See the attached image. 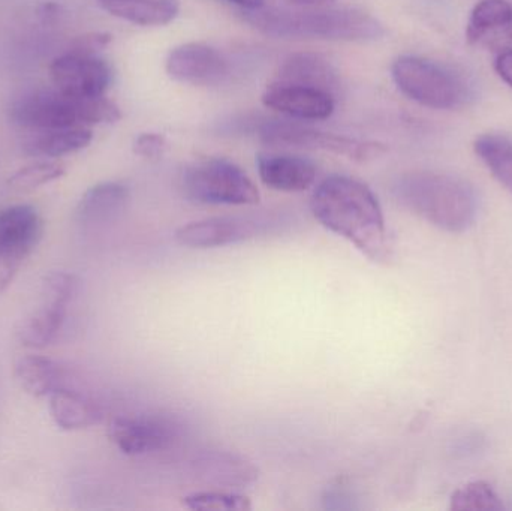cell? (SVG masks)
Instances as JSON below:
<instances>
[{
    "label": "cell",
    "instance_id": "obj_29",
    "mask_svg": "<svg viewBox=\"0 0 512 511\" xmlns=\"http://www.w3.org/2000/svg\"><path fill=\"white\" fill-rule=\"evenodd\" d=\"M167 149V140L164 135L156 134V132H146V134L138 135L134 141L135 155L146 159H159L164 155Z\"/></svg>",
    "mask_w": 512,
    "mask_h": 511
},
{
    "label": "cell",
    "instance_id": "obj_16",
    "mask_svg": "<svg viewBox=\"0 0 512 511\" xmlns=\"http://www.w3.org/2000/svg\"><path fill=\"white\" fill-rule=\"evenodd\" d=\"M469 44L505 50L512 42V2L481 0L472 9L466 24Z\"/></svg>",
    "mask_w": 512,
    "mask_h": 511
},
{
    "label": "cell",
    "instance_id": "obj_17",
    "mask_svg": "<svg viewBox=\"0 0 512 511\" xmlns=\"http://www.w3.org/2000/svg\"><path fill=\"white\" fill-rule=\"evenodd\" d=\"M259 179L280 192H303L315 183L318 168L304 156L261 153L256 158Z\"/></svg>",
    "mask_w": 512,
    "mask_h": 511
},
{
    "label": "cell",
    "instance_id": "obj_20",
    "mask_svg": "<svg viewBox=\"0 0 512 511\" xmlns=\"http://www.w3.org/2000/svg\"><path fill=\"white\" fill-rule=\"evenodd\" d=\"M50 414L63 431L92 428L104 419V408L93 396L63 387L50 396Z\"/></svg>",
    "mask_w": 512,
    "mask_h": 511
},
{
    "label": "cell",
    "instance_id": "obj_13",
    "mask_svg": "<svg viewBox=\"0 0 512 511\" xmlns=\"http://www.w3.org/2000/svg\"><path fill=\"white\" fill-rule=\"evenodd\" d=\"M168 75L180 83L213 86L228 75V60L221 51L203 42H188L168 54Z\"/></svg>",
    "mask_w": 512,
    "mask_h": 511
},
{
    "label": "cell",
    "instance_id": "obj_10",
    "mask_svg": "<svg viewBox=\"0 0 512 511\" xmlns=\"http://www.w3.org/2000/svg\"><path fill=\"white\" fill-rule=\"evenodd\" d=\"M279 224L271 215L218 216L183 225L174 239L186 248H222L265 236Z\"/></svg>",
    "mask_w": 512,
    "mask_h": 511
},
{
    "label": "cell",
    "instance_id": "obj_24",
    "mask_svg": "<svg viewBox=\"0 0 512 511\" xmlns=\"http://www.w3.org/2000/svg\"><path fill=\"white\" fill-rule=\"evenodd\" d=\"M474 149L487 170L512 195V138L502 134L480 135Z\"/></svg>",
    "mask_w": 512,
    "mask_h": 511
},
{
    "label": "cell",
    "instance_id": "obj_8",
    "mask_svg": "<svg viewBox=\"0 0 512 511\" xmlns=\"http://www.w3.org/2000/svg\"><path fill=\"white\" fill-rule=\"evenodd\" d=\"M259 137L265 144L283 147H304L336 153L352 161L366 162L384 155L385 146L375 141H361L345 135L322 132L301 123L271 120L259 126Z\"/></svg>",
    "mask_w": 512,
    "mask_h": 511
},
{
    "label": "cell",
    "instance_id": "obj_25",
    "mask_svg": "<svg viewBox=\"0 0 512 511\" xmlns=\"http://www.w3.org/2000/svg\"><path fill=\"white\" fill-rule=\"evenodd\" d=\"M450 509L493 511L504 509V504L489 483L477 480V482L466 483L451 495Z\"/></svg>",
    "mask_w": 512,
    "mask_h": 511
},
{
    "label": "cell",
    "instance_id": "obj_28",
    "mask_svg": "<svg viewBox=\"0 0 512 511\" xmlns=\"http://www.w3.org/2000/svg\"><path fill=\"white\" fill-rule=\"evenodd\" d=\"M110 33L92 32L78 36L69 45L68 53L81 54V56H98L111 42Z\"/></svg>",
    "mask_w": 512,
    "mask_h": 511
},
{
    "label": "cell",
    "instance_id": "obj_27",
    "mask_svg": "<svg viewBox=\"0 0 512 511\" xmlns=\"http://www.w3.org/2000/svg\"><path fill=\"white\" fill-rule=\"evenodd\" d=\"M63 174H65V168L57 162H35V164L27 165V167H23L17 173L12 174L9 177L8 185L9 188L18 192L33 191L39 186L60 179Z\"/></svg>",
    "mask_w": 512,
    "mask_h": 511
},
{
    "label": "cell",
    "instance_id": "obj_30",
    "mask_svg": "<svg viewBox=\"0 0 512 511\" xmlns=\"http://www.w3.org/2000/svg\"><path fill=\"white\" fill-rule=\"evenodd\" d=\"M495 69L499 77L512 87V48L499 51L495 60Z\"/></svg>",
    "mask_w": 512,
    "mask_h": 511
},
{
    "label": "cell",
    "instance_id": "obj_3",
    "mask_svg": "<svg viewBox=\"0 0 512 511\" xmlns=\"http://www.w3.org/2000/svg\"><path fill=\"white\" fill-rule=\"evenodd\" d=\"M246 21L264 35L285 39L367 42L381 39L385 33L384 26L373 15L355 8H261L249 11Z\"/></svg>",
    "mask_w": 512,
    "mask_h": 511
},
{
    "label": "cell",
    "instance_id": "obj_4",
    "mask_svg": "<svg viewBox=\"0 0 512 511\" xmlns=\"http://www.w3.org/2000/svg\"><path fill=\"white\" fill-rule=\"evenodd\" d=\"M11 117L29 131L72 128L114 123L122 117L120 108L105 96L74 98L59 90H39L18 99Z\"/></svg>",
    "mask_w": 512,
    "mask_h": 511
},
{
    "label": "cell",
    "instance_id": "obj_23",
    "mask_svg": "<svg viewBox=\"0 0 512 511\" xmlns=\"http://www.w3.org/2000/svg\"><path fill=\"white\" fill-rule=\"evenodd\" d=\"M108 14L137 26H165L179 14L177 0H98Z\"/></svg>",
    "mask_w": 512,
    "mask_h": 511
},
{
    "label": "cell",
    "instance_id": "obj_22",
    "mask_svg": "<svg viewBox=\"0 0 512 511\" xmlns=\"http://www.w3.org/2000/svg\"><path fill=\"white\" fill-rule=\"evenodd\" d=\"M92 138V129L89 126L44 129L32 131L23 141V149L27 155L38 158H60L86 149L92 143Z\"/></svg>",
    "mask_w": 512,
    "mask_h": 511
},
{
    "label": "cell",
    "instance_id": "obj_12",
    "mask_svg": "<svg viewBox=\"0 0 512 511\" xmlns=\"http://www.w3.org/2000/svg\"><path fill=\"white\" fill-rule=\"evenodd\" d=\"M50 77L54 87L74 98L104 96L113 78L110 65L99 56L68 53L53 60Z\"/></svg>",
    "mask_w": 512,
    "mask_h": 511
},
{
    "label": "cell",
    "instance_id": "obj_21",
    "mask_svg": "<svg viewBox=\"0 0 512 511\" xmlns=\"http://www.w3.org/2000/svg\"><path fill=\"white\" fill-rule=\"evenodd\" d=\"M15 378L21 389L33 398H50L69 387V374L56 360L44 356H23L15 363Z\"/></svg>",
    "mask_w": 512,
    "mask_h": 511
},
{
    "label": "cell",
    "instance_id": "obj_19",
    "mask_svg": "<svg viewBox=\"0 0 512 511\" xmlns=\"http://www.w3.org/2000/svg\"><path fill=\"white\" fill-rule=\"evenodd\" d=\"M274 81L313 87L333 96L340 89L339 71L330 60L315 53H295L286 57Z\"/></svg>",
    "mask_w": 512,
    "mask_h": 511
},
{
    "label": "cell",
    "instance_id": "obj_2",
    "mask_svg": "<svg viewBox=\"0 0 512 511\" xmlns=\"http://www.w3.org/2000/svg\"><path fill=\"white\" fill-rule=\"evenodd\" d=\"M391 191L409 212L448 233H463L477 219L474 186L451 174L409 171L394 180Z\"/></svg>",
    "mask_w": 512,
    "mask_h": 511
},
{
    "label": "cell",
    "instance_id": "obj_9",
    "mask_svg": "<svg viewBox=\"0 0 512 511\" xmlns=\"http://www.w3.org/2000/svg\"><path fill=\"white\" fill-rule=\"evenodd\" d=\"M42 234L44 224L35 207L20 204L0 210V296L11 287Z\"/></svg>",
    "mask_w": 512,
    "mask_h": 511
},
{
    "label": "cell",
    "instance_id": "obj_11",
    "mask_svg": "<svg viewBox=\"0 0 512 511\" xmlns=\"http://www.w3.org/2000/svg\"><path fill=\"white\" fill-rule=\"evenodd\" d=\"M182 425L164 414L120 416L108 425L111 443L128 456L164 452L179 443Z\"/></svg>",
    "mask_w": 512,
    "mask_h": 511
},
{
    "label": "cell",
    "instance_id": "obj_32",
    "mask_svg": "<svg viewBox=\"0 0 512 511\" xmlns=\"http://www.w3.org/2000/svg\"><path fill=\"white\" fill-rule=\"evenodd\" d=\"M289 2L298 6H321L325 5V3L334 2V0H289Z\"/></svg>",
    "mask_w": 512,
    "mask_h": 511
},
{
    "label": "cell",
    "instance_id": "obj_1",
    "mask_svg": "<svg viewBox=\"0 0 512 511\" xmlns=\"http://www.w3.org/2000/svg\"><path fill=\"white\" fill-rule=\"evenodd\" d=\"M316 221L331 233L351 242L376 263L391 257V242L384 213L372 189L348 176H330L310 198Z\"/></svg>",
    "mask_w": 512,
    "mask_h": 511
},
{
    "label": "cell",
    "instance_id": "obj_14",
    "mask_svg": "<svg viewBox=\"0 0 512 511\" xmlns=\"http://www.w3.org/2000/svg\"><path fill=\"white\" fill-rule=\"evenodd\" d=\"M265 107L297 120H325L336 108L334 96L300 84L273 81L262 95Z\"/></svg>",
    "mask_w": 512,
    "mask_h": 511
},
{
    "label": "cell",
    "instance_id": "obj_18",
    "mask_svg": "<svg viewBox=\"0 0 512 511\" xmlns=\"http://www.w3.org/2000/svg\"><path fill=\"white\" fill-rule=\"evenodd\" d=\"M131 192L123 183L104 182L84 192L75 209V221L84 228L113 224L125 213Z\"/></svg>",
    "mask_w": 512,
    "mask_h": 511
},
{
    "label": "cell",
    "instance_id": "obj_15",
    "mask_svg": "<svg viewBox=\"0 0 512 511\" xmlns=\"http://www.w3.org/2000/svg\"><path fill=\"white\" fill-rule=\"evenodd\" d=\"M195 477L216 489H245L255 485L258 468L243 456L225 450H206L192 461Z\"/></svg>",
    "mask_w": 512,
    "mask_h": 511
},
{
    "label": "cell",
    "instance_id": "obj_26",
    "mask_svg": "<svg viewBox=\"0 0 512 511\" xmlns=\"http://www.w3.org/2000/svg\"><path fill=\"white\" fill-rule=\"evenodd\" d=\"M183 506L189 510L248 511L251 501L245 495L230 491L195 492L183 498Z\"/></svg>",
    "mask_w": 512,
    "mask_h": 511
},
{
    "label": "cell",
    "instance_id": "obj_6",
    "mask_svg": "<svg viewBox=\"0 0 512 511\" xmlns=\"http://www.w3.org/2000/svg\"><path fill=\"white\" fill-rule=\"evenodd\" d=\"M186 198L210 206H252L259 191L251 177L228 159L212 158L195 162L182 176Z\"/></svg>",
    "mask_w": 512,
    "mask_h": 511
},
{
    "label": "cell",
    "instance_id": "obj_5",
    "mask_svg": "<svg viewBox=\"0 0 512 511\" xmlns=\"http://www.w3.org/2000/svg\"><path fill=\"white\" fill-rule=\"evenodd\" d=\"M391 75L403 95L433 110H454L469 98L462 75L423 57L400 56L391 66Z\"/></svg>",
    "mask_w": 512,
    "mask_h": 511
},
{
    "label": "cell",
    "instance_id": "obj_7",
    "mask_svg": "<svg viewBox=\"0 0 512 511\" xmlns=\"http://www.w3.org/2000/svg\"><path fill=\"white\" fill-rule=\"evenodd\" d=\"M80 290V278L74 273H47L42 279L41 305L18 323V341L29 348H45L56 342Z\"/></svg>",
    "mask_w": 512,
    "mask_h": 511
},
{
    "label": "cell",
    "instance_id": "obj_31",
    "mask_svg": "<svg viewBox=\"0 0 512 511\" xmlns=\"http://www.w3.org/2000/svg\"><path fill=\"white\" fill-rule=\"evenodd\" d=\"M227 2L233 3V5L240 6L245 11H258V9L264 8L265 0H227Z\"/></svg>",
    "mask_w": 512,
    "mask_h": 511
}]
</instances>
